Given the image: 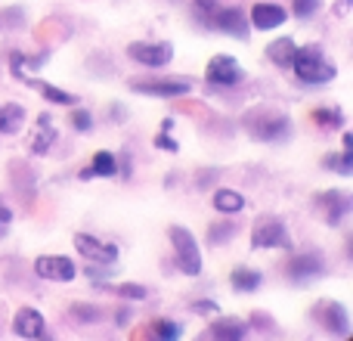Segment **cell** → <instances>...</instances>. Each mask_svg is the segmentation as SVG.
Listing matches in <instances>:
<instances>
[{
	"mask_svg": "<svg viewBox=\"0 0 353 341\" xmlns=\"http://www.w3.org/2000/svg\"><path fill=\"white\" fill-rule=\"evenodd\" d=\"M208 335L217 341H242L245 338V326L239 320H217V323L208 329Z\"/></svg>",
	"mask_w": 353,
	"mask_h": 341,
	"instance_id": "ffe728a7",
	"label": "cell"
},
{
	"mask_svg": "<svg viewBox=\"0 0 353 341\" xmlns=\"http://www.w3.org/2000/svg\"><path fill=\"white\" fill-rule=\"evenodd\" d=\"M251 245L254 249H292V236H288L285 224L279 217H263L257 220Z\"/></svg>",
	"mask_w": 353,
	"mask_h": 341,
	"instance_id": "277c9868",
	"label": "cell"
},
{
	"mask_svg": "<svg viewBox=\"0 0 353 341\" xmlns=\"http://www.w3.org/2000/svg\"><path fill=\"white\" fill-rule=\"evenodd\" d=\"M214 208H217L220 214H226V217H230V214L242 211L245 199L239 193H232V189H217V193H214Z\"/></svg>",
	"mask_w": 353,
	"mask_h": 341,
	"instance_id": "44dd1931",
	"label": "cell"
},
{
	"mask_svg": "<svg viewBox=\"0 0 353 341\" xmlns=\"http://www.w3.org/2000/svg\"><path fill=\"white\" fill-rule=\"evenodd\" d=\"M12 332L19 338H43V317L37 311H31V307H22L16 313V320H12Z\"/></svg>",
	"mask_w": 353,
	"mask_h": 341,
	"instance_id": "9a60e30c",
	"label": "cell"
},
{
	"mask_svg": "<svg viewBox=\"0 0 353 341\" xmlns=\"http://www.w3.org/2000/svg\"><path fill=\"white\" fill-rule=\"evenodd\" d=\"M168 130H171V128H161V134L155 137V146H159V149H168V153H176L180 146H176L171 137H168Z\"/></svg>",
	"mask_w": 353,
	"mask_h": 341,
	"instance_id": "1f68e13d",
	"label": "cell"
},
{
	"mask_svg": "<svg viewBox=\"0 0 353 341\" xmlns=\"http://www.w3.org/2000/svg\"><path fill=\"white\" fill-rule=\"evenodd\" d=\"M195 10H199V16L205 19V25H208V19H211L214 10H217V0H195Z\"/></svg>",
	"mask_w": 353,
	"mask_h": 341,
	"instance_id": "4dcf8cb0",
	"label": "cell"
},
{
	"mask_svg": "<svg viewBox=\"0 0 353 341\" xmlns=\"http://www.w3.org/2000/svg\"><path fill=\"white\" fill-rule=\"evenodd\" d=\"M72 124H74V130H90V124H93L90 112H84V109L72 112Z\"/></svg>",
	"mask_w": 353,
	"mask_h": 341,
	"instance_id": "83f0119b",
	"label": "cell"
},
{
	"mask_svg": "<svg viewBox=\"0 0 353 341\" xmlns=\"http://www.w3.org/2000/svg\"><path fill=\"white\" fill-rule=\"evenodd\" d=\"M10 220H12V211H6V208H0V233L10 226Z\"/></svg>",
	"mask_w": 353,
	"mask_h": 341,
	"instance_id": "836d02e7",
	"label": "cell"
},
{
	"mask_svg": "<svg viewBox=\"0 0 353 341\" xmlns=\"http://www.w3.org/2000/svg\"><path fill=\"white\" fill-rule=\"evenodd\" d=\"M316 6H319V0H294V12H298L301 19L313 16V12H316Z\"/></svg>",
	"mask_w": 353,
	"mask_h": 341,
	"instance_id": "f1b7e54d",
	"label": "cell"
},
{
	"mask_svg": "<svg viewBox=\"0 0 353 341\" xmlns=\"http://www.w3.org/2000/svg\"><path fill=\"white\" fill-rule=\"evenodd\" d=\"M245 128L257 137V140H279L288 134V118L273 109H257L254 115L245 118Z\"/></svg>",
	"mask_w": 353,
	"mask_h": 341,
	"instance_id": "3957f363",
	"label": "cell"
},
{
	"mask_svg": "<svg viewBox=\"0 0 353 341\" xmlns=\"http://www.w3.org/2000/svg\"><path fill=\"white\" fill-rule=\"evenodd\" d=\"M285 19H288V12L282 10L279 3H254V10H251V25L261 28V31L279 28Z\"/></svg>",
	"mask_w": 353,
	"mask_h": 341,
	"instance_id": "5bb4252c",
	"label": "cell"
},
{
	"mask_svg": "<svg viewBox=\"0 0 353 341\" xmlns=\"http://www.w3.org/2000/svg\"><path fill=\"white\" fill-rule=\"evenodd\" d=\"M323 323H325V329L329 332H335V335H347L350 332V320H347V311H344L338 301H332V304H325L323 307Z\"/></svg>",
	"mask_w": 353,
	"mask_h": 341,
	"instance_id": "ac0fdd59",
	"label": "cell"
},
{
	"mask_svg": "<svg viewBox=\"0 0 353 341\" xmlns=\"http://www.w3.org/2000/svg\"><path fill=\"white\" fill-rule=\"evenodd\" d=\"M19 78H25L31 87H34L37 93H41L43 99H50V103H56V106H74L78 99L72 97V93H65V90H59V87H53V84H47V81H37V78H31V75H19Z\"/></svg>",
	"mask_w": 353,
	"mask_h": 341,
	"instance_id": "2e32d148",
	"label": "cell"
},
{
	"mask_svg": "<svg viewBox=\"0 0 353 341\" xmlns=\"http://www.w3.org/2000/svg\"><path fill=\"white\" fill-rule=\"evenodd\" d=\"M325 168H332V170H338V174H353V149H344L341 155H325V162H323Z\"/></svg>",
	"mask_w": 353,
	"mask_h": 341,
	"instance_id": "cb8c5ba5",
	"label": "cell"
},
{
	"mask_svg": "<svg viewBox=\"0 0 353 341\" xmlns=\"http://www.w3.org/2000/svg\"><path fill=\"white\" fill-rule=\"evenodd\" d=\"M25 112L22 106H0V134H16Z\"/></svg>",
	"mask_w": 353,
	"mask_h": 341,
	"instance_id": "603a6c76",
	"label": "cell"
},
{
	"mask_svg": "<svg viewBox=\"0 0 353 341\" xmlns=\"http://www.w3.org/2000/svg\"><path fill=\"white\" fill-rule=\"evenodd\" d=\"M34 273L41 280H56V282H72L78 276L74 261H68L65 255H41L34 261Z\"/></svg>",
	"mask_w": 353,
	"mask_h": 341,
	"instance_id": "8992f818",
	"label": "cell"
},
{
	"mask_svg": "<svg viewBox=\"0 0 353 341\" xmlns=\"http://www.w3.org/2000/svg\"><path fill=\"white\" fill-rule=\"evenodd\" d=\"M313 121L323 124V128H341L344 115L338 109H313Z\"/></svg>",
	"mask_w": 353,
	"mask_h": 341,
	"instance_id": "d4e9b609",
	"label": "cell"
},
{
	"mask_svg": "<svg viewBox=\"0 0 353 341\" xmlns=\"http://www.w3.org/2000/svg\"><path fill=\"white\" fill-rule=\"evenodd\" d=\"M285 273H288V280L304 282V280H313V276L325 273V264H323V257L319 255H298V257L288 261Z\"/></svg>",
	"mask_w": 353,
	"mask_h": 341,
	"instance_id": "7c38bea8",
	"label": "cell"
},
{
	"mask_svg": "<svg viewBox=\"0 0 353 341\" xmlns=\"http://www.w3.org/2000/svg\"><path fill=\"white\" fill-rule=\"evenodd\" d=\"M128 56L134 62H140V66H146V68H161L174 59V47L168 41H155V43L137 41V43L128 47Z\"/></svg>",
	"mask_w": 353,
	"mask_h": 341,
	"instance_id": "5b68a950",
	"label": "cell"
},
{
	"mask_svg": "<svg viewBox=\"0 0 353 341\" xmlns=\"http://www.w3.org/2000/svg\"><path fill=\"white\" fill-rule=\"evenodd\" d=\"M180 335H183V329L176 323H171V320H159V323H155V338L174 341V338H180Z\"/></svg>",
	"mask_w": 353,
	"mask_h": 341,
	"instance_id": "484cf974",
	"label": "cell"
},
{
	"mask_svg": "<svg viewBox=\"0 0 353 341\" xmlns=\"http://www.w3.org/2000/svg\"><path fill=\"white\" fill-rule=\"evenodd\" d=\"M292 72L301 84H329L332 78L338 75V68L319 53L316 47H304L294 53L292 59Z\"/></svg>",
	"mask_w": 353,
	"mask_h": 341,
	"instance_id": "6da1fadb",
	"label": "cell"
},
{
	"mask_svg": "<svg viewBox=\"0 0 353 341\" xmlns=\"http://www.w3.org/2000/svg\"><path fill=\"white\" fill-rule=\"evenodd\" d=\"M261 280L263 276L257 273V270H251V267H236L232 270V276H230V282L239 289V292H254V289L261 286Z\"/></svg>",
	"mask_w": 353,
	"mask_h": 341,
	"instance_id": "7402d4cb",
	"label": "cell"
},
{
	"mask_svg": "<svg viewBox=\"0 0 353 341\" xmlns=\"http://www.w3.org/2000/svg\"><path fill=\"white\" fill-rule=\"evenodd\" d=\"M56 137H59V130H56V124H53V115L43 112V115L34 121V128H31V153H37V155L50 153Z\"/></svg>",
	"mask_w": 353,
	"mask_h": 341,
	"instance_id": "8fae6325",
	"label": "cell"
},
{
	"mask_svg": "<svg viewBox=\"0 0 353 341\" xmlns=\"http://www.w3.org/2000/svg\"><path fill=\"white\" fill-rule=\"evenodd\" d=\"M217 311V304H211V301H199L195 304V313H214Z\"/></svg>",
	"mask_w": 353,
	"mask_h": 341,
	"instance_id": "d6a6232c",
	"label": "cell"
},
{
	"mask_svg": "<svg viewBox=\"0 0 353 341\" xmlns=\"http://www.w3.org/2000/svg\"><path fill=\"white\" fill-rule=\"evenodd\" d=\"M316 205L323 208V217L329 220L332 226L341 224V217L350 211V199H347L344 193H338V189H329V193H323V195L316 199Z\"/></svg>",
	"mask_w": 353,
	"mask_h": 341,
	"instance_id": "4fadbf2b",
	"label": "cell"
},
{
	"mask_svg": "<svg viewBox=\"0 0 353 341\" xmlns=\"http://www.w3.org/2000/svg\"><path fill=\"white\" fill-rule=\"evenodd\" d=\"M115 292L124 295V298H146V295H149L146 286H130V282H128V286H118Z\"/></svg>",
	"mask_w": 353,
	"mask_h": 341,
	"instance_id": "f546056e",
	"label": "cell"
},
{
	"mask_svg": "<svg viewBox=\"0 0 353 341\" xmlns=\"http://www.w3.org/2000/svg\"><path fill=\"white\" fill-rule=\"evenodd\" d=\"M232 233H236V226H232V224H217V226H211V242H214V245L226 242V239H232Z\"/></svg>",
	"mask_w": 353,
	"mask_h": 341,
	"instance_id": "4316f807",
	"label": "cell"
},
{
	"mask_svg": "<svg viewBox=\"0 0 353 341\" xmlns=\"http://www.w3.org/2000/svg\"><path fill=\"white\" fill-rule=\"evenodd\" d=\"M205 78H208V84H214V87H236L239 81L245 78V72L239 68V62L232 59V56H214V59L208 62Z\"/></svg>",
	"mask_w": 353,
	"mask_h": 341,
	"instance_id": "52a82bcc",
	"label": "cell"
},
{
	"mask_svg": "<svg viewBox=\"0 0 353 341\" xmlns=\"http://www.w3.org/2000/svg\"><path fill=\"white\" fill-rule=\"evenodd\" d=\"M294 53H298V47H294L292 37H279V41H273L267 47V59L273 62V66H279V68H292Z\"/></svg>",
	"mask_w": 353,
	"mask_h": 341,
	"instance_id": "e0dca14e",
	"label": "cell"
},
{
	"mask_svg": "<svg viewBox=\"0 0 353 341\" xmlns=\"http://www.w3.org/2000/svg\"><path fill=\"white\" fill-rule=\"evenodd\" d=\"M137 93H146V97H186L192 90L189 81H134Z\"/></svg>",
	"mask_w": 353,
	"mask_h": 341,
	"instance_id": "30bf717a",
	"label": "cell"
},
{
	"mask_svg": "<svg viewBox=\"0 0 353 341\" xmlns=\"http://www.w3.org/2000/svg\"><path fill=\"white\" fill-rule=\"evenodd\" d=\"M118 170V159L112 153H97L93 155V162L81 170V177L84 180H90V177H112Z\"/></svg>",
	"mask_w": 353,
	"mask_h": 341,
	"instance_id": "d6986e66",
	"label": "cell"
},
{
	"mask_svg": "<svg viewBox=\"0 0 353 341\" xmlns=\"http://www.w3.org/2000/svg\"><path fill=\"white\" fill-rule=\"evenodd\" d=\"M74 249L81 251V257L93 264H115L118 261V249L112 242H103V239L90 236V233H78L74 236Z\"/></svg>",
	"mask_w": 353,
	"mask_h": 341,
	"instance_id": "ba28073f",
	"label": "cell"
},
{
	"mask_svg": "<svg viewBox=\"0 0 353 341\" xmlns=\"http://www.w3.org/2000/svg\"><path fill=\"white\" fill-rule=\"evenodd\" d=\"M168 233H171L176 267H180L186 276H199L201 273V251H199V242H195V236L186 230V226H171Z\"/></svg>",
	"mask_w": 353,
	"mask_h": 341,
	"instance_id": "7a4b0ae2",
	"label": "cell"
},
{
	"mask_svg": "<svg viewBox=\"0 0 353 341\" xmlns=\"http://www.w3.org/2000/svg\"><path fill=\"white\" fill-rule=\"evenodd\" d=\"M208 25L217 31H226L232 37H248V19H245V12L239 6H217L214 16L208 19Z\"/></svg>",
	"mask_w": 353,
	"mask_h": 341,
	"instance_id": "9c48e42d",
	"label": "cell"
}]
</instances>
